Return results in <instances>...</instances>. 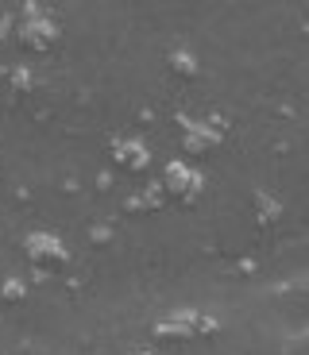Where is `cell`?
<instances>
[{"mask_svg": "<svg viewBox=\"0 0 309 355\" xmlns=\"http://www.w3.org/2000/svg\"><path fill=\"white\" fill-rule=\"evenodd\" d=\"M54 24L43 16L39 8H27V19L24 27H19V39H24V46H31V51H51L54 46Z\"/></svg>", "mask_w": 309, "mask_h": 355, "instance_id": "3957f363", "label": "cell"}, {"mask_svg": "<svg viewBox=\"0 0 309 355\" xmlns=\"http://www.w3.org/2000/svg\"><path fill=\"white\" fill-rule=\"evenodd\" d=\"M162 186H167V193L174 197V201L194 205L197 197H201V174H197L194 166H185V162H170L167 174H162Z\"/></svg>", "mask_w": 309, "mask_h": 355, "instance_id": "6da1fadb", "label": "cell"}, {"mask_svg": "<svg viewBox=\"0 0 309 355\" xmlns=\"http://www.w3.org/2000/svg\"><path fill=\"white\" fill-rule=\"evenodd\" d=\"M19 297H24V286H19L16 278H12V282H4V302H19Z\"/></svg>", "mask_w": 309, "mask_h": 355, "instance_id": "ba28073f", "label": "cell"}, {"mask_svg": "<svg viewBox=\"0 0 309 355\" xmlns=\"http://www.w3.org/2000/svg\"><path fill=\"white\" fill-rule=\"evenodd\" d=\"M170 70H174L178 78H194V73H197V58L190 51H174V54H170Z\"/></svg>", "mask_w": 309, "mask_h": 355, "instance_id": "52a82bcc", "label": "cell"}, {"mask_svg": "<svg viewBox=\"0 0 309 355\" xmlns=\"http://www.w3.org/2000/svg\"><path fill=\"white\" fill-rule=\"evenodd\" d=\"M112 159H116V166H124L128 174H140V170L147 166L151 155H147V147H143L140 139H120L112 147Z\"/></svg>", "mask_w": 309, "mask_h": 355, "instance_id": "277c9868", "label": "cell"}, {"mask_svg": "<svg viewBox=\"0 0 309 355\" xmlns=\"http://www.w3.org/2000/svg\"><path fill=\"white\" fill-rule=\"evenodd\" d=\"M135 355H147V352H135Z\"/></svg>", "mask_w": 309, "mask_h": 355, "instance_id": "9c48e42d", "label": "cell"}, {"mask_svg": "<svg viewBox=\"0 0 309 355\" xmlns=\"http://www.w3.org/2000/svg\"><path fill=\"white\" fill-rule=\"evenodd\" d=\"M155 336L159 340H185V336H194V317L185 313V317H167L155 324Z\"/></svg>", "mask_w": 309, "mask_h": 355, "instance_id": "8992f818", "label": "cell"}, {"mask_svg": "<svg viewBox=\"0 0 309 355\" xmlns=\"http://www.w3.org/2000/svg\"><path fill=\"white\" fill-rule=\"evenodd\" d=\"M24 251H27L31 263L47 266V270L66 263V248H62V240H54L51 232H31V236L24 240Z\"/></svg>", "mask_w": 309, "mask_h": 355, "instance_id": "7a4b0ae2", "label": "cell"}, {"mask_svg": "<svg viewBox=\"0 0 309 355\" xmlns=\"http://www.w3.org/2000/svg\"><path fill=\"white\" fill-rule=\"evenodd\" d=\"M185 151L190 155H209L217 143H221V135H217V128L209 124H185Z\"/></svg>", "mask_w": 309, "mask_h": 355, "instance_id": "5b68a950", "label": "cell"}]
</instances>
